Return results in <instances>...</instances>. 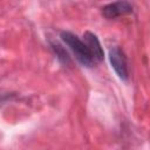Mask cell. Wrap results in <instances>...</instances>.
<instances>
[{
	"label": "cell",
	"mask_w": 150,
	"mask_h": 150,
	"mask_svg": "<svg viewBox=\"0 0 150 150\" xmlns=\"http://www.w3.org/2000/svg\"><path fill=\"white\" fill-rule=\"evenodd\" d=\"M132 5L128 1H116L102 7V15L107 19H115L132 13Z\"/></svg>",
	"instance_id": "3"
},
{
	"label": "cell",
	"mask_w": 150,
	"mask_h": 150,
	"mask_svg": "<svg viewBox=\"0 0 150 150\" xmlns=\"http://www.w3.org/2000/svg\"><path fill=\"white\" fill-rule=\"evenodd\" d=\"M61 39L62 41L71 49L73 54L75 55L76 60L84 67H94L95 66V60L90 52L88 50L87 46L83 43L82 40H80L75 34L70 32H61Z\"/></svg>",
	"instance_id": "1"
},
{
	"label": "cell",
	"mask_w": 150,
	"mask_h": 150,
	"mask_svg": "<svg viewBox=\"0 0 150 150\" xmlns=\"http://www.w3.org/2000/svg\"><path fill=\"white\" fill-rule=\"evenodd\" d=\"M109 60L114 70L118 75V77L123 81H127L129 76V71H128V66H127V61L123 55V52L116 46L111 47L109 49Z\"/></svg>",
	"instance_id": "2"
},
{
	"label": "cell",
	"mask_w": 150,
	"mask_h": 150,
	"mask_svg": "<svg viewBox=\"0 0 150 150\" xmlns=\"http://www.w3.org/2000/svg\"><path fill=\"white\" fill-rule=\"evenodd\" d=\"M83 43L87 46L88 50L90 52V54L93 55L95 61H98V62L103 61V59H104L103 48L100 43V40L97 39V36L94 33H91L89 30L84 32L83 33Z\"/></svg>",
	"instance_id": "4"
},
{
	"label": "cell",
	"mask_w": 150,
	"mask_h": 150,
	"mask_svg": "<svg viewBox=\"0 0 150 150\" xmlns=\"http://www.w3.org/2000/svg\"><path fill=\"white\" fill-rule=\"evenodd\" d=\"M50 47H52L53 52L55 53L57 60L60 61V63H61L63 67H71V66H73L71 57L69 56L68 52L64 49V47H63L59 41L50 40Z\"/></svg>",
	"instance_id": "5"
}]
</instances>
